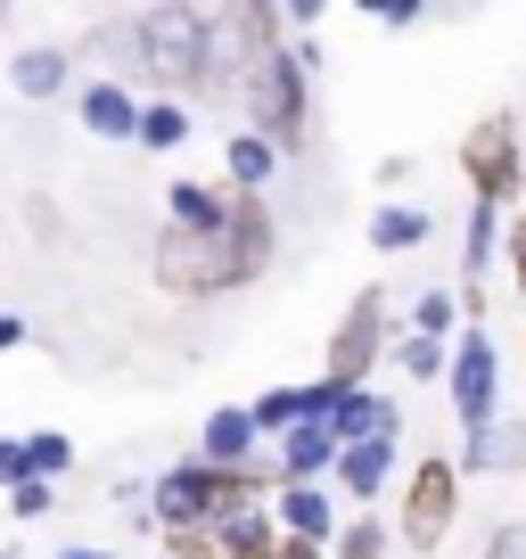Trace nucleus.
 I'll list each match as a JSON object with an SVG mask.
<instances>
[{"label": "nucleus", "instance_id": "nucleus-28", "mask_svg": "<svg viewBox=\"0 0 526 559\" xmlns=\"http://www.w3.org/2000/svg\"><path fill=\"white\" fill-rule=\"evenodd\" d=\"M9 510H17V519H50V510H58V486H41V477H25V486L9 493Z\"/></svg>", "mask_w": 526, "mask_h": 559}, {"label": "nucleus", "instance_id": "nucleus-19", "mask_svg": "<svg viewBox=\"0 0 526 559\" xmlns=\"http://www.w3.org/2000/svg\"><path fill=\"white\" fill-rule=\"evenodd\" d=\"M428 206H395V198H386L379 214H370V247H379V255H411V247H428Z\"/></svg>", "mask_w": 526, "mask_h": 559}, {"label": "nucleus", "instance_id": "nucleus-17", "mask_svg": "<svg viewBox=\"0 0 526 559\" xmlns=\"http://www.w3.org/2000/svg\"><path fill=\"white\" fill-rule=\"evenodd\" d=\"M272 174H280V148H272L263 132H247V123H239V132L223 140V181H230L239 198H263V190H272Z\"/></svg>", "mask_w": 526, "mask_h": 559}, {"label": "nucleus", "instance_id": "nucleus-3", "mask_svg": "<svg viewBox=\"0 0 526 559\" xmlns=\"http://www.w3.org/2000/svg\"><path fill=\"white\" fill-rule=\"evenodd\" d=\"M239 107H247V132H263L272 148H304V132H313V74L297 67V50H288L280 34V9H272V25H263L255 58H247V83H239Z\"/></svg>", "mask_w": 526, "mask_h": 559}, {"label": "nucleus", "instance_id": "nucleus-27", "mask_svg": "<svg viewBox=\"0 0 526 559\" xmlns=\"http://www.w3.org/2000/svg\"><path fill=\"white\" fill-rule=\"evenodd\" d=\"M502 255H510V280H518V305H526V206L502 223Z\"/></svg>", "mask_w": 526, "mask_h": 559}, {"label": "nucleus", "instance_id": "nucleus-20", "mask_svg": "<svg viewBox=\"0 0 526 559\" xmlns=\"http://www.w3.org/2000/svg\"><path fill=\"white\" fill-rule=\"evenodd\" d=\"M190 107L181 99H141V132H132V148H157V157H174L181 140H190Z\"/></svg>", "mask_w": 526, "mask_h": 559}, {"label": "nucleus", "instance_id": "nucleus-6", "mask_svg": "<svg viewBox=\"0 0 526 559\" xmlns=\"http://www.w3.org/2000/svg\"><path fill=\"white\" fill-rule=\"evenodd\" d=\"M461 519V469L453 453H420L404 469V493H395V535L411 543V551H437L444 535H453Z\"/></svg>", "mask_w": 526, "mask_h": 559}, {"label": "nucleus", "instance_id": "nucleus-23", "mask_svg": "<svg viewBox=\"0 0 526 559\" xmlns=\"http://www.w3.org/2000/svg\"><path fill=\"white\" fill-rule=\"evenodd\" d=\"M411 337H437V346H453V337H461L453 288H420V305H411Z\"/></svg>", "mask_w": 526, "mask_h": 559}, {"label": "nucleus", "instance_id": "nucleus-31", "mask_svg": "<svg viewBox=\"0 0 526 559\" xmlns=\"http://www.w3.org/2000/svg\"><path fill=\"white\" fill-rule=\"evenodd\" d=\"M165 559H223L214 535H165Z\"/></svg>", "mask_w": 526, "mask_h": 559}, {"label": "nucleus", "instance_id": "nucleus-1", "mask_svg": "<svg viewBox=\"0 0 526 559\" xmlns=\"http://www.w3.org/2000/svg\"><path fill=\"white\" fill-rule=\"evenodd\" d=\"M272 247H280V223H272V198H230V223L223 230H157L148 247V272H157L165 297L181 305H206L230 297V288H255L272 272Z\"/></svg>", "mask_w": 526, "mask_h": 559}, {"label": "nucleus", "instance_id": "nucleus-32", "mask_svg": "<svg viewBox=\"0 0 526 559\" xmlns=\"http://www.w3.org/2000/svg\"><path fill=\"white\" fill-rule=\"evenodd\" d=\"M25 337H34V321H17V313H0V354H17Z\"/></svg>", "mask_w": 526, "mask_h": 559}, {"label": "nucleus", "instance_id": "nucleus-15", "mask_svg": "<svg viewBox=\"0 0 526 559\" xmlns=\"http://www.w3.org/2000/svg\"><path fill=\"white\" fill-rule=\"evenodd\" d=\"M67 83H74L67 41H25V50L9 58V91H17V99H67Z\"/></svg>", "mask_w": 526, "mask_h": 559}, {"label": "nucleus", "instance_id": "nucleus-8", "mask_svg": "<svg viewBox=\"0 0 526 559\" xmlns=\"http://www.w3.org/2000/svg\"><path fill=\"white\" fill-rule=\"evenodd\" d=\"M206 469H272V444L255 437V419H247V403H223V412H206V428H198V453Z\"/></svg>", "mask_w": 526, "mask_h": 559}, {"label": "nucleus", "instance_id": "nucleus-7", "mask_svg": "<svg viewBox=\"0 0 526 559\" xmlns=\"http://www.w3.org/2000/svg\"><path fill=\"white\" fill-rule=\"evenodd\" d=\"M444 395H453V412H461V437H477L486 419H502V412H493V403H502V346H493L486 330H461L453 337Z\"/></svg>", "mask_w": 526, "mask_h": 559}, {"label": "nucleus", "instance_id": "nucleus-11", "mask_svg": "<svg viewBox=\"0 0 526 559\" xmlns=\"http://www.w3.org/2000/svg\"><path fill=\"white\" fill-rule=\"evenodd\" d=\"M461 486L469 477H518L526 469V419H486L477 437H461Z\"/></svg>", "mask_w": 526, "mask_h": 559}, {"label": "nucleus", "instance_id": "nucleus-10", "mask_svg": "<svg viewBox=\"0 0 526 559\" xmlns=\"http://www.w3.org/2000/svg\"><path fill=\"white\" fill-rule=\"evenodd\" d=\"M330 469H337L330 419H304V428H288V437L272 444V486H330Z\"/></svg>", "mask_w": 526, "mask_h": 559}, {"label": "nucleus", "instance_id": "nucleus-24", "mask_svg": "<svg viewBox=\"0 0 526 559\" xmlns=\"http://www.w3.org/2000/svg\"><path fill=\"white\" fill-rule=\"evenodd\" d=\"M25 461H34L41 486H58V477L74 469V437H67V428H34V437H25Z\"/></svg>", "mask_w": 526, "mask_h": 559}, {"label": "nucleus", "instance_id": "nucleus-29", "mask_svg": "<svg viewBox=\"0 0 526 559\" xmlns=\"http://www.w3.org/2000/svg\"><path fill=\"white\" fill-rule=\"evenodd\" d=\"M25 477H34V461H25V437H0V493H17Z\"/></svg>", "mask_w": 526, "mask_h": 559}, {"label": "nucleus", "instance_id": "nucleus-9", "mask_svg": "<svg viewBox=\"0 0 526 559\" xmlns=\"http://www.w3.org/2000/svg\"><path fill=\"white\" fill-rule=\"evenodd\" d=\"M148 526L157 535H206V461H174L148 486Z\"/></svg>", "mask_w": 526, "mask_h": 559}, {"label": "nucleus", "instance_id": "nucleus-30", "mask_svg": "<svg viewBox=\"0 0 526 559\" xmlns=\"http://www.w3.org/2000/svg\"><path fill=\"white\" fill-rule=\"evenodd\" d=\"M477 559H526V526H518V519H510V526H493Z\"/></svg>", "mask_w": 526, "mask_h": 559}, {"label": "nucleus", "instance_id": "nucleus-34", "mask_svg": "<svg viewBox=\"0 0 526 559\" xmlns=\"http://www.w3.org/2000/svg\"><path fill=\"white\" fill-rule=\"evenodd\" d=\"M58 559H116V551H99V543H67Z\"/></svg>", "mask_w": 526, "mask_h": 559}, {"label": "nucleus", "instance_id": "nucleus-33", "mask_svg": "<svg viewBox=\"0 0 526 559\" xmlns=\"http://www.w3.org/2000/svg\"><path fill=\"white\" fill-rule=\"evenodd\" d=\"M272 559H330V551H321V543H297V535H280V551H272Z\"/></svg>", "mask_w": 526, "mask_h": 559}, {"label": "nucleus", "instance_id": "nucleus-13", "mask_svg": "<svg viewBox=\"0 0 526 559\" xmlns=\"http://www.w3.org/2000/svg\"><path fill=\"white\" fill-rule=\"evenodd\" d=\"M272 526H280V535H297V543H321V551H330L346 519L330 510V486H272Z\"/></svg>", "mask_w": 526, "mask_h": 559}, {"label": "nucleus", "instance_id": "nucleus-2", "mask_svg": "<svg viewBox=\"0 0 526 559\" xmlns=\"http://www.w3.org/2000/svg\"><path fill=\"white\" fill-rule=\"evenodd\" d=\"M132 91L181 107H190V91L206 99V9H190V0L132 9Z\"/></svg>", "mask_w": 526, "mask_h": 559}, {"label": "nucleus", "instance_id": "nucleus-35", "mask_svg": "<svg viewBox=\"0 0 526 559\" xmlns=\"http://www.w3.org/2000/svg\"><path fill=\"white\" fill-rule=\"evenodd\" d=\"M0 25H9V9H0Z\"/></svg>", "mask_w": 526, "mask_h": 559}, {"label": "nucleus", "instance_id": "nucleus-22", "mask_svg": "<svg viewBox=\"0 0 526 559\" xmlns=\"http://www.w3.org/2000/svg\"><path fill=\"white\" fill-rule=\"evenodd\" d=\"M214 551H223V559H272V551H280V526H272V510L214 526Z\"/></svg>", "mask_w": 526, "mask_h": 559}, {"label": "nucleus", "instance_id": "nucleus-5", "mask_svg": "<svg viewBox=\"0 0 526 559\" xmlns=\"http://www.w3.org/2000/svg\"><path fill=\"white\" fill-rule=\"evenodd\" d=\"M461 181H469V198L493 206V214H510L526 198V140H518L510 116H486V123L461 132Z\"/></svg>", "mask_w": 526, "mask_h": 559}, {"label": "nucleus", "instance_id": "nucleus-26", "mask_svg": "<svg viewBox=\"0 0 526 559\" xmlns=\"http://www.w3.org/2000/svg\"><path fill=\"white\" fill-rule=\"evenodd\" d=\"M386 354H395V370H404V379H444V362H453V346H437V337H395V346H386Z\"/></svg>", "mask_w": 526, "mask_h": 559}, {"label": "nucleus", "instance_id": "nucleus-14", "mask_svg": "<svg viewBox=\"0 0 526 559\" xmlns=\"http://www.w3.org/2000/svg\"><path fill=\"white\" fill-rule=\"evenodd\" d=\"M330 437H337V453H346V444H386V437H404V412H395V395L362 386V395H346L330 412Z\"/></svg>", "mask_w": 526, "mask_h": 559}, {"label": "nucleus", "instance_id": "nucleus-25", "mask_svg": "<svg viewBox=\"0 0 526 559\" xmlns=\"http://www.w3.org/2000/svg\"><path fill=\"white\" fill-rule=\"evenodd\" d=\"M386 543H395V526L386 519H346L330 543V559H386Z\"/></svg>", "mask_w": 526, "mask_h": 559}, {"label": "nucleus", "instance_id": "nucleus-18", "mask_svg": "<svg viewBox=\"0 0 526 559\" xmlns=\"http://www.w3.org/2000/svg\"><path fill=\"white\" fill-rule=\"evenodd\" d=\"M386 477H395V437H386V444H346L337 469H330V486L346 493V502H379Z\"/></svg>", "mask_w": 526, "mask_h": 559}, {"label": "nucleus", "instance_id": "nucleus-4", "mask_svg": "<svg viewBox=\"0 0 526 559\" xmlns=\"http://www.w3.org/2000/svg\"><path fill=\"white\" fill-rule=\"evenodd\" d=\"M395 305H386V288H354V305L330 321V346H321V386L330 395H362L370 370L386 362V346H395Z\"/></svg>", "mask_w": 526, "mask_h": 559}, {"label": "nucleus", "instance_id": "nucleus-21", "mask_svg": "<svg viewBox=\"0 0 526 559\" xmlns=\"http://www.w3.org/2000/svg\"><path fill=\"white\" fill-rule=\"evenodd\" d=\"M502 223H510V214L469 206V230H461V280H486L493 263H502Z\"/></svg>", "mask_w": 526, "mask_h": 559}, {"label": "nucleus", "instance_id": "nucleus-16", "mask_svg": "<svg viewBox=\"0 0 526 559\" xmlns=\"http://www.w3.org/2000/svg\"><path fill=\"white\" fill-rule=\"evenodd\" d=\"M230 181H165V223L174 230H223L230 223Z\"/></svg>", "mask_w": 526, "mask_h": 559}, {"label": "nucleus", "instance_id": "nucleus-12", "mask_svg": "<svg viewBox=\"0 0 526 559\" xmlns=\"http://www.w3.org/2000/svg\"><path fill=\"white\" fill-rule=\"evenodd\" d=\"M74 123H83L91 140H132L141 132V91H123L116 74H99V83L74 91Z\"/></svg>", "mask_w": 526, "mask_h": 559}]
</instances>
